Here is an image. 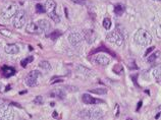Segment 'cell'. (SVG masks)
<instances>
[{
  "instance_id": "1",
  "label": "cell",
  "mask_w": 161,
  "mask_h": 120,
  "mask_svg": "<svg viewBox=\"0 0 161 120\" xmlns=\"http://www.w3.org/2000/svg\"><path fill=\"white\" fill-rule=\"evenodd\" d=\"M134 40L140 46H149L152 42V36L146 30L140 29L136 32L134 36Z\"/></svg>"
},
{
  "instance_id": "21",
  "label": "cell",
  "mask_w": 161,
  "mask_h": 120,
  "mask_svg": "<svg viewBox=\"0 0 161 120\" xmlns=\"http://www.w3.org/2000/svg\"><path fill=\"white\" fill-rule=\"evenodd\" d=\"M152 72H153V75H154V78L156 79H161V66L155 67Z\"/></svg>"
},
{
  "instance_id": "32",
  "label": "cell",
  "mask_w": 161,
  "mask_h": 120,
  "mask_svg": "<svg viewBox=\"0 0 161 120\" xmlns=\"http://www.w3.org/2000/svg\"><path fill=\"white\" fill-rule=\"evenodd\" d=\"M73 1H74L75 3H78V4H84L86 0H73Z\"/></svg>"
},
{
  "instance_id": "15",
  "label": "cell",
  "mask_w": 161,
  "mask_h": 120,
  "mask_svg": "<svg viewBox=\"0 0 161 120\" xmlns=\"http://www.w3.org/2000/svg\"><path fill=\"white\" fill-rule=\"evenodd\" d=\"M37 25H39V28L41 29L42 32H47V31H49V30H50V28H51V25H50L49 21L46 20V19H40V20H38Z\"/></svg>"
},
{
  "instance_id": "30",
  "label": "cell",
  "mask_w": 161,
  "mask_h": 120,
  "mask_svg": "<svg viewBox=\"0 0 161 120\" xmlns=\"http://www.w3.org/2000/svg\"><path fill=\"white\" fill-rule=\"evenodd\" d=\"M156 35H157L159 39H161V25H159L157 29H156Z\"/></svg>"
},
{
  "instance_id": "20",
  "label": "cell",
  "mask_w": 161,
  "mask_h": 120,
  "mask_svg": "<svg viewBox=\"0 0 161 120\" xmlns=\"http://www.w3.org/2000/svg\"><path fill=\"white\" fill-rule=\"evenodd\" d=\"M90 93L93 94H97V95H104V94L107 93V90L104 88H98V89H93L90 90Z\"/></svg>"
},
{
  "instance_id": "35",
  "label": "cell",
  "mask_w": 161,
  "mask_h": 120,
  "mask_svg": "<svg viewBox=\"0 0 161 120\" xmlns=\"http://www.w3.org/2000/svg\"><path fill=\"white\" fill-rule=\"evenodd\" d=\"M153 1H161V0H153Z\"/></svg>"
},
{
  "instance_id": "19",
  "label": "cell",
  "mask_w": 161,
  "mask_h": 120,
  "mask_svg": "<svg viewBox=\"0 0 161 120\" xmlns=\"http://www.w3.org/2000/svg\"><path fill=\"white\" fill-rule=\"evenodd\" d=\"M160 56V51H155L154 53H152L151 55H149V57H148V62L149 63H153L155 62L156 60H157Z\"/></svg>"
},
{
  "instance_id": "26",
  "label": "cell",
  "mask_w": 161,
  "mask_h": 120,
  "mask_svg": "<svg viewBox=\"0 0 161 120\" xmlns=\"http://www.w3.org/2000/svg\"><path fill=\"white\" fill-rule=\"evenodd\" d=\"M43 102H44V100H43V97L42 96H37L35 98V100H34V103L37 105H42L43 104Z\"/></svg>"
},
{
  "instance_id": "33",
  "label": "cell",
  "mask_w": 161,
  "mask_h": 120,
  "mask_svg": "<svg viewBox=\"0 0 161 120\" xmlns=\"http://www.w3.org/2000/svg\"><path fill=\"white\" fill-rule=\"evenodd\" d=\"M153 49H154V47H151V48H149V49H148V50L146 51V53H145V56H148V55H149V53H150L151 51L153 50Z\"/></svg>"
},
{
  "instance_id": "27",
  "label": "cell",
  "mask_w": 161,
  "mask_h": 120,
  "mask_svg": "<svg viewBox=\"0 0 161 120\" xmlns=\"http://www.w3.org/2000/svg\"><path fill=\"white\" fill-rule=\"evenodd\" d=\"M36 11L38 12V14H44L45 7L43 5H41V4H37V5H36Z\"/></svg>"
},
{
  "instance_id": "5",
  "label": "cell",
  "mask_w": 161,
  "mask_h": 120,
  "mask_svg": "<svg viewBox=\"0 0 161 120\" xmlns=\"http://www.w3.org/2000/svg\"><path fill=\"white\" fill-rule=\"evenodd\" d=\"M27 23V14L25 10H18L14 16V27L15 29H22Z\"/></svg>"
},
{
  "instance_id": "17",
  "label": "cell",
  "mask_w": 161,
  "mask_h": 120,
  "mask_svg": "<svg viewBox=\"0 0 161 120\" xmlns=\"http://www.w3.org/2000/svg\"><path fill=\"white\" fill-rule=\"evenodd\" d=\"M50 97L58 98V99H63V98L65 97V93L60 89H56V90H53V91L50 93Z\"/></svg>"
},
{
  "instance_id": "25",
  "label": "cell",
  "mask_w": 161,
  "mask_h": 120,
  "mask_svg": "<svg viewBox=\"0 0 161 120\" xmlns=\"http://www.w3.org/2000/svg\"><path fill=\"white\" fill-rule=\"evenodd\" d=\"M60 36H61V33L59 32L58 30H56V31H53L49 37L51 38L52 40H56V39H58V37H60Z\"/></svg>"
},
{
  "instance_id": "14",
  "label": "cell",
  "mask_w": 161,
  "mask_h": 120,
  "mask_svg": "<svg viewBox=\"0 0 161 120\" xmlns=\"http://www.w3.org/2000/svg\"><path fill=\"white\" fill-rule=\"evenodd\" d=\"M4 51H5L7 54L14 55L19 52V47L16 44H7L5 46V48H4Z\"/></svg>"
},
{
  "instance_id": "6",
  "label": "cell",
  "mask_w": 161,
  "mask_h": 120,
  "mask_svg": "<svg viewBox=\"0 0 161 120\" xmlns=\"http://www.w3.org/2000/svg\"><path fill=\"white\" fill-rule=\"evenodd\" d=\"M41 78V74L38 70H33L31 71L30 74L27 75L26 79H25V83L28 85V87L32 88V87H35V85H38L39 83V79Z\"/></svg>"
},
{
  "instance_id": "4",
  "label": "cell",
  "mask_w": 161,
  "mask_h": 120,
  "mask_svg": "<svg viewBox=\"0 0 161 120\" xmlns=\"http://www.w3.org/2000/svg\"><path fill=\"white\" fill-rule=\"evenodd\" d=\"M18 5L15 3H8L1 10V16L4 19H9L14 18L15 14L18 12Z\"/></svg>"
},
{
  "instance_id": "29",
  "label": "cell",
  "mask_w": 161,
  "mask_h": 120,
  "mask_svg": "<svg viewBox=\"0 0 161 120\" xmlns=\"http://www.w3.org/2000/svg\"><path fill=\"white\" fill-rule=\"evenodd\" d=\"M0 34L6 37H11V33L8 30H0Z\"/></svg>"
},
{
  "instance_id": "9",
  "label": "cell",
  "mask_w": 161,
  "mask_h": 120,
  "mask_svg": "<svg viewBox=\"0 0 161 120\" xmlns=\"http://www.w3.org/2000/svg\"><path fill=\"white\" fill-rule=\"evenodd\" d=\"M94 61L98 64V65L107 66L110 63V58L104 54H98V55H96V57L94 58Z\"/></svg>"
},
{
  "instance_id": "28",
  "label": "cell",
  "mask_w": 161,
  "mask_h": 120,
  "mask_svg": "<svg viewBox=\"0 0 161 120\" xmlns=\"http://www.w3.org/2000/svg\"><path fill=\"white\" fill-rule=\"evenodd\" d=\"M78 69L80 70V72H83V74H91V70L88 69V68L84 67V66H78Z\"/></svg>"
},
{
  "instance_id": "24",
  "label": "cell",
  "mask_w": 161,
  "mask_h": 120,
  "mask_svg": "<svg viewBox=\"0 0 161 120\" xmlns=\"http://www.w3.org/2000/svg\"><path fill=\"white\" fill-rule=\"evenodd\" d=\"M103 27H104V29H106V30H109L110 28H111V20H110V19H108V18L104 19Z\"/></svg>"
},
{
  "instance_id": "18",
  "label": "cell",
  "mask_w": 161,
  "mask_h": 120,
  "mask_svg": "<svg viewBox=\"0 0 161 120\" xmlns=\"http://www.w3.org/2000/svg\"><path fill=\"white\" fill-rule=\"evenodd\" d=\"M125 10V5H122V4H120V3H118V4H116L115 6H114V12H115V14L118 15V16L124 14Z\"/></svg>"
},
{
  "instance_id": "10",
  "label": "cell",
  "mask_w": 161,
  "mask_h": 120,
  "mask_svg": "<svg viewBox=\"0 0 161 120\" xmlns=\"http://www.w3.org/2000/svg\"><path fill=\"white\" fill-rule=\"evenodd\" d=\"M83 41V37L78 33H73L69 36V42L73 46H78L80 45Z\"/></svg>"
},
{
  "instance_id": "11",
  "label": "cell",
  "mask_w": 161,
  "mask_h": 120,
  "mask_svg": "<svg viewBox=\"0 0 161 120\" xmlns=\"http://www.w3.org/2000/svg\"><path fill=\"white\" fill-rule=\"evenodd\" d=\"M82 101L87 105H93V104H96V103H102L103 102L101 100L95 99V98H93L92 96L89 95V94H83V95H82Z\"/></svg>"
},
{
  "instance_id": "8",
  "label": "cell",
  "mask_w": 161,
  "mask_h": 120,
  "mask_svg": "<svg viewBox=\"0 0 161 120\" xmlns=\"http://www.w3.org/2000/svg\"><path fill=\"white\" fill-rule=\"evenodd\" d=\"M14 116V110L10 106L7 105H2L0 107V117L3 119H12Z\"/></svg>"
},
{
  "instance_id": "22",
  "label": "cell",
  "mask_w": 161,
  "mask_h": 120,
  "mask_svg": "<svg viewBox=\"0 0 161 120\" xmlns=\"http://www.w3.org/2000/svg\"><path fill=\"white\" fill-rule=\"evenodd\" d=\"M39 66L44 70H50V69H51V65H50V63L48 61H41L39 63Z\"/></svg>"
},
{
  "instance_id": "13",
  "label": "cell",
  "mask_w": 161,
  "mask_h": 120,
  "mask_svg": "<svg viewBox=\"0 0 161 120\" xmlns=\"http://www.w3.org/2000/svg\"><path fill=\"white\" fill-rule=\"evenodd\" d=\"M84 38L89 44H92L96 39V34L93 30H87V31H84Z\"/></svg>"
},
{
  "instance_id": "3",
  "label": "cell",
  "mask_w": 161,
  "mask_h": 120,
  "mask_svg": "<svg viewBox=\"0 0 161 120\" xmlns=\"http://www.w3.org/2000/svg\"><path fill=\"white\" fill-rule=\"evenodd\" d=\"M80 116L83 118H89V119H99L103 116V111L100 108H91L84 110L80 113Z\"/></svg>"
},
{
  "instance_id": "34",
  "label": "cell",
  "mask_w": 161,
  "mask_h": 120,
  "mask_svg": "<svg viewBox=\"0 0 161 120\" xmlns=\"http://www.w3.org/2000/svg\"><path fill=\"white\" fill-rule=\"evenodd\" d=\"M4 104V100H2V99H0V107H1L2 105Z\"/></svg>"
},
{
  "instance_id": "12",
  "label": "cell",
  "mask_w": 161,
  "mask_h": 120,
  "mask_svg": "<svg viewBox=\"0 0 161 120\" xmlns=\"http://www.w3.org/2000/svg\"><path fill=\"white\" fill-rule=\"evenodd\" d=\"M26 31L29 34H40V33H42L41 29L39 28V25L35 23H29L27 25Z\"/></svg>"
},
{
  "instance_id": "23",
  "label": "cell",
  "mask_w": 161,
  "mask_h": 120,
  "mask_svg": "<svg viewBox=\"0 0 161 120\" xmlns=\"http://www.w3.org/2000/svg\"><path fill=\"white\" fill-rule=\"evenodd\" d=\"M33 60H34L33 56H29V57H27L26 59L22 60V63H20V64H22V66H23V67H26L29 63H31V62L33 61Z\"/></svg>"
},
{
  "instance_id": "7",
  "label": "cell",
  "mask_w": 161,
  "mask_h": 120,
  "mask_svg": "<svg viewBox=\"0 0 161 120\" xmlns=\"http://www.w3.org/2000/svg\"><path fill=\"white\" fill-rule=\"evenodd\" d=\"M106 39L108 42L111 43V44H114L116 46H121L124 44V37H122L118 32H111V33L107 34Z\"/></svg>"
},
{
  "instance_id": "16",
  "label": "cell",
  "mask_w": 161,
  "mask_h": 120,
  "mask_svg": "<svg viewBox=\"0 0 161 120\" xmlns=\"http://www.w3.org/2000/svg\"><path fill=\"white\" fill-rule=\"evenodd\" d=\"M2 71H3V75L5 76V78H10V76H12L15 74V69L14 67H10V66H3Z\"/></svg>"
},
{
  "instance_id": "2",
  "label": "cell",
  "mask_w": 161,
  "mask_h": 120,
  "mask_svg": "<svg viewBox=\"0 0 161 120\" xmlns=\"http://www.w3.org/2000/svg\"><path fill=\"white\" fill-rule=\"evenodd\" d=\"M45 12L54 23H60V16L56 14V3L54 0H47L45 2Z\"/></svg>"
},
{
  "instance_id": "31",
  "label": "cell",
  "mask_w": 161,
  "mask_h": 120,
  "mask_svg": "<svg viewBox=\"0 0 161 120\" xmlns=\"http://www.w3.org/2000/svg\"><path fill=\"white\" fill-rule=\"evenodd\" d=\"M61 81H62V79L60 78H53L51 80V84L53 85V84H56V83H61Z\"/></svg>"
}]
</instances>
